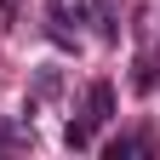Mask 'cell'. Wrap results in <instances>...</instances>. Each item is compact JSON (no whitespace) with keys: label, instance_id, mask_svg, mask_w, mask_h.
<instances>
[{"label":"cell","instance_id":"6da1fadb","mask_svg":"<svg viewBox=\"0 0 160 160\" xmlns=\"http://www.w3.org/2000/svg\"><path fill=\"white\" fill-rule=\"evenodd\" d=\"M86 120H92V126L114 120V86H109V80H92V92H86Z\"/></svg>","mask_w":160,"mask_h":160},{"label":"cell","instance_id":"7a4b0ae2","mask_svg":"<svg viewBox=\"0 0 160 160\" xmlns=\"http://www.w3.org/2000/svg\"><path fill=\"white\" fill-rule=\"evenodd\" d=\"M34 97H63V69H34Z\"/></svg>","mask_w":160,"mask_h":160},{"label":"cell","instance_id":"3957f363","mask_svg":"<svg viewBox=\"0 0 160 160\" xmlns=\"http://www.w3.org/2000/svg\"><path fill=\"white\" fill-rule=\"evenodd\" d=\"M52 23H86V6H80V0H74V6H69V0H52Z\"/></svg>","mask_w":160,"mask_h":160},{"label":"cell","instance_id":"277c9868","mask_svg":"<svg viewBox=\"0 0 160 160\" xmlns=\"http://www.w3.org/2000/svg\"><path fill=\"white\" fill-rule=\"evenodd\" d=\"M63 143L69 149H92V120H69V126H63Z\"/></svg>","mask_w":160,"mask_h":160},{"label":"cell","instance_id":"5b68a950","mask_svg":"<svg viewBox=\"0 0 160 160\" xmlns=\"http://www.w3.org/2000/svg\"><path fill=\"white\" fill-rule=\"evenodd\" d=\"M103 154H109V160H126V154H137V137H114V143H103Z\"/></svg>","mask_w":160,"mask_h":160},{"label":"cell","instance_id":"8992f818","mask_svg":"<svg viewBox=\"0 0 160 160\" xmlns=\"http://www.w3.org/2000/svg\"><path fill=\"white\" fill-rule=\"evenodd\" d=\"M137 92H154V63H137V80H132Z\"/></svg>","mask_w":160,"mask_h":160},{"label":"cell","instance_id":"52a82bcc","mask_svg":"<svg viewBox=\"0 0 160 160\" xmlns=\"http://www.w3.org/2000/svg\"><path fill=\"white\" fill-rule=\"evenodd\" d=\"M6 143H12V126H0V149H6Z\"/></svg>","mask_w":160,"mask_h":160}]
</instances>
